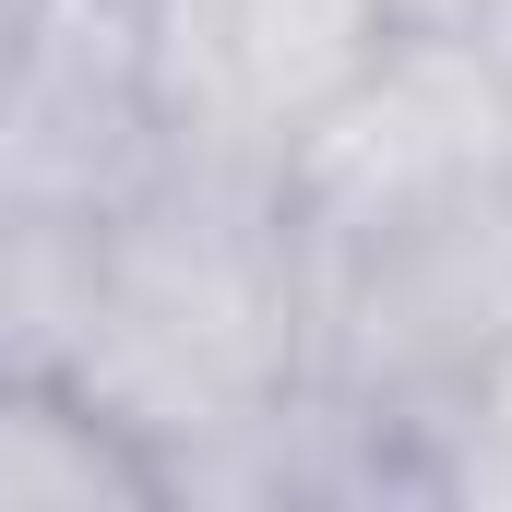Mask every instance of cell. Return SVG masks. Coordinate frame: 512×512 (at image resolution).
<instances>
[{"label":"cell","instance_id":"obj_1","mask_svg":"<svg viewBox=\"0 0 512 512\" xmlns=\"http://www.w3.org/2000/svg\"><path fill=\"white\" fill-rule=\"evenodd\" d=\"M286 382H298V227H286V179H239V167L167 155L108 215L96 322H84L72 393L108 405L167 465L179 441L274 405Z\"/></svg>","mask_w":512,"mask_h":512},{"label":"cell","instance_id":"obj_2","mask_svg":"<svg viewBox=\"0 0 512 512\" xmlns=\"http://www.w3.org/2000/svg\"><path fill=\"white\" fill-rule=\"evenodd\" d=\"M393 48L382 0H155L143 24V108L167 155L286 179L322 108Z\"/></svg>","mask_w":512,"mask_h":512},{"label":"cell","instance_id":"obj_3","mask_svg":"<svg viewBox=\"0 0 512 512\" xmlns=\"http://www.w3.org/2000/svg\"><path fill=\"white\" fill-rule=\"evenodd\" d=\"M167 167V131L131 72L48 60L0 36V203H60V215H120Z\"/></svg>","mask_w":512,"mask_h":512},{"label":"cell","instance_id":"obj_4","mask_svg":"<svg viewBox=\"0 0 512 512\" xmlns=\"http://www.w3.org/2000/svg\"><path fill=\"white\" fill-rule=\"evenodd\" d=\"M0 512H167V477L72 382H0Z\"/></svg>","mask_w":512,"mask_h":512},{"label":"cell","instance_id":"obj_5","mask_svg":"<svg viewBox=\"0 0 512 512\" xmlns=\"http://www.w3.org/2000/svg\"><path fill=\"white\" fill-rule=\"evenodd\" d=\"M96 262H108V215L0 203V382H72L96 322Z\"/></svg>","mask_w":512,"mask_h":512},{"label":"cell","instance_id":"obj_6","mask_svg":"<svg viewBox=\"0 0 512 512\" xmlns=\"http://www.w3.org/2000/svg\"><path fill=\"white\" fill-rule=\"evenodd\" d=\"M143 24H155V0H0L12 48L96 60V72H131V84H143Z\"/></svg>","mask_w":512,"mask_h":512},{"label":"cell","instance_id":"obj_7","mask_svg":"<svg viewBox=\"0 0 512 512\" xmlns=\"http://www.w3.org/2000/svg\"><path fill=\"white\" fill-rule=\"evenodd\" d=\"M382 24H393V36H465L477 0H382Z\"/></svg>","mask_w":512,"mask_h":512},{"label":"cell","instance_id":"obj_8","mask_svg":"<svg viewBox=\"0 0 512 512\" xmlns=\"http://www.w3.org/2000/svg\"><path fill=\"white\" fill-rule=\"evenodd\" d=\"M465 36H477V60L501 72V96H512V0H477V24H465Z\"/></svg>","mask_w":512,"mask_h":512}]
</instances>
